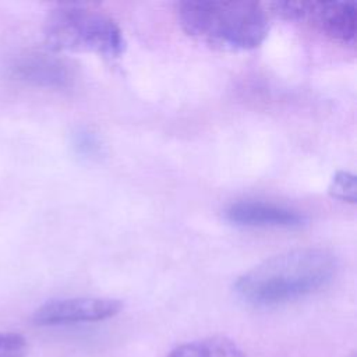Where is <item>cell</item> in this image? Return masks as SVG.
Listing matches in <instances>:
<instances>
[{
    "label": "cell",
    "mask_w": 357,
    "mask_h": 357,
    "mask_svg": "<svg viewBox=\"0 0 357 357\" xmlns=\"http://www.w3.org/2000/svg\"><path fill=\"white\" fill-rule=\"evenodd\" d=\"M8 75L22 84L45 89H64L74 81L73 68L66 60L35 50L14 57L8 64Z\"/></svg>",
    "instance_id": "8992f818"
},
{
    "label": "cell",
    "mask_w": 357,
    "mask_h": 357,
    "mask_svg": "<svg viewBox=\"0 0 357 357\" xmlns=\"http://www.w3.org/2000/svg\"><path fill=\"white\" fill-rule=\"evenodd\" d=\"M43 36L53 52H92L117 57L126 40L116 21L88 4H60L49 11Z\"/></svg>",
    "instance_id": "3957f363"
},
{
    "label": "cell",
    "mask_w": 357,
    "mask_h": 357,
    "mask_svg": "<svg viewBox=\"0 0 357 357\" xmlns=\"http://www.w3.org/2000/svg\"><path fill=\"white\" fill-rule=\"evenodd\" d=\"M337 262L324 248H296L265 259L234 283L240 300L254 307H275L325 289L335 278Z\"/></svg>",
    "instance_id": "6da1fadb"
},
{
    "label": "cell",
    "mask_w": 357,
    "mask_h": 357,
    "mask_svg": "<svg viewBox=\"0 0 357 357\" xmlns=\"http://www.w3.org/2000/svg\"><path fill=\"white\" fill-rule=\"evenodd\" d=\"M272 13L286 20H307L322 33L343 45L354 46L357 10L344 1H279L268 4Z\"/></svg>",
    "instance_id": "277c9868"
},
{
    "label": "cell",
    "mask_w": 357,
    "mask_h": 357,
    "mask_svg": "<svg viewBox=\"0 0 357 357\" xmlns=\"http://www.w3.org/2000/svg\"><path fill=\"white\" fill-rule=\"evenodd\" d=\"M167 357H247L230 339L213 336L183 343L173 349Z\"/></svg>",
    "instance_id": "ba28073f"
},
{
    "label": "cell",
    "mask_w": 357,
    "mask_h": 357,
    "mask_svg": "<svg viewBox=\"0 0 357 357\" xmlns=\"http://www.w3.org/2000/svg\"><path fill=\"white\" fill-rule=\"evenodd\" d=\"M350 357H354V354H351V356H350Z\"/></svg>",
    "instance_id": "7c38bea8"
},
{
    "label": "cell",
    "mask_w": 357,
    "mask_h": 357,
    "mask_svg": "<svg viewBox=\"0 0 357 357\" xmlns=\"http://www.w3.org/2000/svg\"><path fill=\"white\" fill-rule=\"evenodd\" d=\"M225 216L230 223L245 227L296 229L307 222L305 216L296 209L257 199L233 202L225 211Z\"/></svg>",
    "instance_id": "52a82bcc"
},
{
    "label": "cell",
    "mask_w": 357,
    "mask_h": 357,
    "mask_svg": "<svg viewBox=\"0 0 357 357\" xmlns=\"http://www.w3.org/2000/svg\"><path fill=\"white\" fill-rule=\"evenodd\" d=\"M177 17L190 36L226 50L254 49L269 31L265 7L254 1H181Z\"/></svg>",
    "instance_id": "7a4b0ae2"
},
{
    "label": "cell",
    "mask_w": 357,
    "mask_h": 357,
    "mask_svg": "<svg viewBox=\"0 0 357 357\" xmlns=\"http://www.w3.org/2000/svg\"><path fill=\"white\" fill-rule=\"evenodd\" d=\"M74 146L79 153H84V155H93L99 149L95 135L89 131L77 132L74 139Z\"/></svg>",
    "instance_id": "8fae6325"
},
{
    "label": "cell",
    "mask_w": 357,
    "mask_h": 357,
    "mask_svg": "<svg viewBox=\"0 0 357 357\" xmlns=\"http://www.w3.org/2000/svg\"><path fill=\"white\" fill-rule=\"evenodd\" d=\"M121 308V301L107 297L56 298L38 307L32 322L38 326L99 322L117 315Z\"/></svg>",
    "instance_id": "5b68a950"
},
{
    "label": "cell",
    "mask_w": 357,
    "mask_h": 357,
    "mask_svg": "<svg viewBox=\"0 0 357 357\" xmlns=\"http://www.w3.org/2000/svg\"><path fill=\"white\" fill-rule=\"evenodd\" d=\"M26 339L20 333H0V357H25Z\"/></svg>",
    "instance_id": "30bf717a"
},
{
    "label": "cell",
    "mask_w": 357,
    "mask_h": 357,
    "mask_svg": "<svg viewBox=\"0 0 357 357\" xmlns=\"http://www.w3.org/2000/svg\"><path fill=\"white\" fill-rule=\"evenodd\" d=\"M356 176L349 172H337L329 184V194L343 202H356Z\"/></svg>",
    "instance_id": "9c48e42d"
}]
</instances>
